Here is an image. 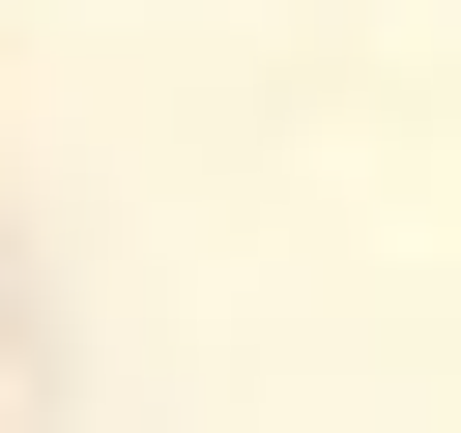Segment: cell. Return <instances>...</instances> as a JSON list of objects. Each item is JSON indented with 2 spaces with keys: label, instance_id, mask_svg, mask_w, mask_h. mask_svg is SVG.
Instances as JSON below:
<instances>
[]
</instances>
